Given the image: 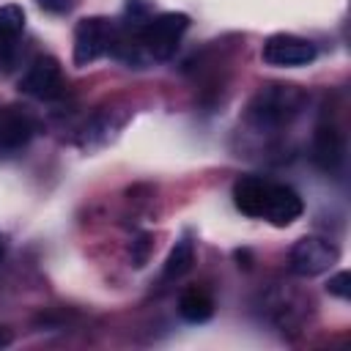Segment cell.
I'll use <instances>...</instances> for the list:
<instances>
[{
    "label": "cell",
    "mask_w": 351,
    "mask_h": 351,
    "mask_svg": "<svg viewBox=\"0 0 351 351\" xmlns=\"http://www.w3.org/2000/svg\"><path fill=\"white\" fill-rule=\"evenodd\" d=\"M233 203L241 214L252 219H266L277 228L296 222L304 211L302 197L291 186L261 176H241L233 184Z\"/></svg>",
    "instance_id": "6da1fadb"
},
{
    "label": "cell",
    "mask_w": 351,
    "mask_h": 351,
    "mask_svg": "<svg viewBox=\"0 0 351 351\" xmlns=\"http://www.w3.org/2000/svg\"><path fill=\"white\" fill-rule=\"evenodd\" d=\"M304 101V93L296 85H269L247 107V118L258 129H277L288 123Z\"/></svg>",
    "instance_id": "7a4b0ae2"
},
{
    "label": "cell",
    "mask_w": 351,
    "mask_h": 351,
    "mask_svg": "<svg viewBox=\"0 0 351 351\" xmlns=\"http://www.w3.org/2000/svg\"><path fill=\"white\" fill-rule=\"evenodd\" d=\"M189 27V16L181 11H167L159 16H151L140 25L137 41L154 60H167L176 55L184 33Z\"/></svg>",
    "instance_id": "3957f363"
},
{
    "label": "cell",
    "mask_w": 351,
    "mask_h": 351,
    "mask_svg": "<svg viewBox=\"0 0 351 351\" xmlns=\"http://www.w3.org/2000/svg\"><path fill=\"white\" fill-rule=\"evenodd\" d=\"M115 44V25L104 16H85L74 27V66H90Z\"/></svg>",
    "instance_id": "277c9868"
},
{
    "label": "cell",
    "mask_w": 351,
    "mask_h": 351,
    "mask_svg": "<svg viewBox=\"0 0 351 351\" xmlns=\"http://www.w3.org/2000/svg\"><path fill=\"white\" fill-rule=\"evenodd\" d=\"M337 261V247L329 239L321 236H304L291 247L288 255V269L296 277H315L332 269Z\"/></svg>",
    "instance_id": "5b68a950"
},
{
    "label": "cell",
    "mask_w": 351,
    "mask_h": 351,
    "mask_svg": "<svg viewBox=\"0 0 351 351\" xmlns=\"http://www.w3.org/2000/svg\"><path fill=\"white\" fill-rule=\"evenodd\" d=\"M318 55L315 44L302 38V36H291V33H274L263 41V49H261V58L263 63L269 66H277V69H293V66H307L313 63Z\"/></svg>",
    "instance_id": "8992f818"
},
{
    "label": "cell",
    "mask_w": 351,
    "mask_h": 351,
    "mask_svg": "<svg viewBox=\"0 0 351 351\" xmlns=\"http://www.w3.org/2000/svg\"><path fill=\"white\" fill-rule=\"evenodd\" d=\"M63 88L66 85H63L60 63L55 58H49V55H38L27 66V71L22 74V80H19V90L22 93H27L33 99H44V101L63 96Z\"/></svg>",
    "instance_id": "52a82bcc"
},
{
    "label": "cell",
    "mask_w": 351,
    "mask_h": 351,
    "mask_svg": "<svg viewBox=\"0 0 351 351\" xmlns=\"http://www.w3.org/2000/svg\"><path fill=\"white\" fill-rule=\"evenodd\" d=\"M36 132V121L25 107H5L0 110V154H11L19 151L30 143Z\"/></svg>",
    "instance_id": "ba28073f"
},
{
    "label": "cell",
    "mask_w": 351,
    "mask_h": 351,
    "mask_svg": "<svg viewBox=\"0 0 351 351\" xmlns=\"http://www.w3.org/2000/svg\"><path fill=\"white\" fill-rule=\"evenodd\" d=\"M313 162L315 167H321L324 173H335L340 170L343 165V154H346V143H343V134L335 123L324 121L315 126L313 132Z\"/></svg>",
    "instance_id": "9c48e42d"
},
{
    "label": "cell",
    "mask_w": 351,
    "mask_h": 351,
    "mask_svg": "<svg viewBox=\"0 0 351 351\" xmlns=\"http://www.w3.org/2000/svg\"><path fill=\"white\" fill-rule=\"evenodd\" d=\"M178 313L189 324H206L214 315V299L208 296L206 288H186L178 299Z\"/></svg>",
    "instance_id": "30bf717a"
},
{
    "label": "cell",
    "mask_w": 351,
    "mask_h": 351,
    "mask_svg": "<svg viewBox=\"0 0 351 351\" xmlns=\"http://www.w3.org/2000/svg\"><path fill=\"white\" fill-rule=\"evenodd\" d=\"M22 30H25V11L19 5H0V55L3 58L14 52Z\"/></svg>",
    "instance_id": "8fae6325"
},
{
    "label": "cell",
    "mask_w": 351,
    "mask_h": 351,
    "mask_svg": "<svg viewBox=\"0 0 351 351\" xmlns=\"http://www.w3.org/2000/svg\"><path fill=\"white\" fill-rule=\"evenodd\" d=\"M195 263V247L189 239H181L176 241V247L170 250L167 261H165V269H162V280H178L184 277Z\"/></svg>",
    "instance_id": "7c38bea8"
},
{
    "label": "cell",
    "mask_w": 351,
    "mask_h": 351,
    "mask_svg": "<svg viewBox=\"0 0 351 351\" xmlns=\"http://www.w3.org/2000/svg\"><path fill=\"white\" fill-rule=\"evenodd\" d=\"M326 291L335 293V296H340V299H348L351 296V274L348 271H337L335 277H329Z\"/></svg>",
    "instance_id": "4fadbf2b"
},
{
    "label": "cell",
    "mask_w": 351,
    "mask_h": 351,
    "mask_svg": "<svg viewBox=\"0 0 351 351\" xmlns=\"http://www.w3.org/2000/svg\"><path fill=\"white\" fill-rule=\"evenodd\" d=\"M80 0H38V5L49 14H69Z\"/></svg>",
    "instance_id": "5bb4252c"
},
{
    "label": "cell",
    "mask_w": 351,
    "mask_h": 351,
    "mask_svg": "<svg viewBox=\"0 0 351 351\" xmlns=\"http://www.w3.org/2000/svg\"><path fill=\"white\" fill-rule=\"evenodd\" d=\"M11 340H14V335H11V329H5V326H0V348H5V346H11Z\"/></svg>",
    "instance_id": "9a60e30c"
},
{
    "label": "cell",
    "mask_w": 351,
    "mask_h": 351,
    "mask_svg": "<svg viewBox=\"0 0 351 351\" xmlns=\"http://www.w3.org/2000/svg\"><path fill=\"white\" fill-rule=\"evenodd\" d=\"M3 252H5V247H3V239H0V258H3Z\"/></svg>",
    "instance_id": "2e32d148"
}]
</instances>
